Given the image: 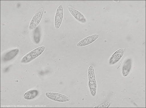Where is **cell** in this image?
Masks as SVG:
<instances>
[{
    "label": "cell",
    "instance_id": "1",
    "mask_svg": "<svg viewBox=\"0 0 146 108\" xmlns=\"http://www.w3.org/2000/svg\"><path fill=\"white\" fill-rule=\"evenodd\" d=\"M88 76L90 91L92 96H96L97 93V84L94 68L92 65L90 66L88 68Z\"/></svg>",
    "mask_w": 146,
    "mask_h": 108
},
{
    "label": "cell",
    "instance_id": "2",
    "mask_svg": "<svg viewBox=\"0 0 146 108\" xmlns=\"http://www.w3.org/2000/svg\"><path fill=\"white\" fill-rule=\"evenodd\" d=\"M45 49V46H41L33 49L23 57L21 62L24 64L29 63L43 53Z\"/></svg>",
    "mask_w": 146,
    "mask_h": 108
},
{
    "label": "cell",
    "instance_id": "3",
    "mask_svg": "<svg viewBox=\"0 0 146 108\" xmlns=\"http://www.w3.org/2000/svg\"><path fill=\"white\" fill-rule=\"evenodd\" d=\"M44 11L43 9H40L34 15L30 22L29 26L30 30H32L35 29L37 27L42 19Z\"/></svg>",
    "mask_w": 146,
    "mask_h": 108
},
{
    "label": "cell",
    "instance_id": "4",
    "mask_svg": "<svg viewBox=\"0 0 146 108\" xmlns=\"http://www.w3.org/2000/svg\"><path fill=\"white\" fill-rule=\"evenodd\" d=\"M45 95L50 99L58 102H66L70 100L68 96L56 92H47Z\"/></svg>",
    "mask_w": 146,
    "mask_h": 108
},
{
    "label": "cell",
    "instance_id": "5",
    "mask_svg": "<svg viewBox=\"0 0 146 108\" xmlns=\"http://www.w3.org/2000/svg\"><path fill=\"white\" fill-rule=\"evenodd\" d=\"M64 17V8L62 5L57 7L54 18V27L58 29L62 25Z\"/></svg>",
    "mask_w": 146,
    "mask_h": 108
},
{
    "label": "cell",
    "instance_id": "6",
    "mask_svg": "<svg viewBox=\"0 0 146 108\" xmlns=\"http://www.w3.org/2000/svg\"><path fill=\"white\" fill-rule=\"evenodd\" d=\"M68 10L75 19L78 21L82 23H86L87 22V19L85 17L80 11L74 8L71 6L67 7Z\"/></svg>",
    "mask_w": 146,
    "mask_h": 108
},
{
    "label": "cell",
    "instance_id": "7",
    "mask_svg": "<svg viewBox=\"0 0 146 108\" xmlns=\"http://www.w3.org/2000/svg\"><path fill=\"white\" fill-rule=\"evenodd\" d=\"M99 37H100V35L98 34H94L87 36L79 41L77 44V46L78 47H82L87 46L94 42L96 40L99 38Z\"/></svg>",
    "mask_w": 146,
    "mask_h": 108
},
{
    "label": "cell",
    "instance_id": "8",
    "mask_svg": "<svg viewBox=\"0 0 146 108\" xmlns=\"http://www.w3.org/2000/svg\"><path fill=\"white\" fill-rule=\"evenodd\" d=\"M125 52V49L124 48H121L115 52L110 59V64L113 65L117 63L123 56Z\"/></svg>",
    "mask_w": 146,
    "mask_h": 108
},
{
    "label": "cell",
    "instance_id": "9",
    "mask_svg": "<svg viewBox=\"0 0 146 108\" xmlns=\"http://www.w3.org/2000/svg\"><path fill=\"white\" fill-rule=\"evenodd\" d=\"M19 52V50L18 49H13L4 55L3 57V61L6 62L11 60L17 55Z\"/></svg>",
    "mask_w": 146,
    "mask_h": 108
},
{
    "label": "cell",
    "instance_id": "10",
    "mask_svg": "<svg viewBox=\"0 0 146 108\" xmlns=\"http://www.w3.org/2000/svg\"><path fill=\"white\" fill-rule=\"evenodd\" d=\"M132 66V61L128 59L125 62L122 67V73L124 77H126L129 75Z\"/></svg>",
    "mask_w": 146,
    "mask_h": 108
},
{
    "label": "cell",
    "instance_id": "11",
    "mask_svg": "<svg viewBox=\"0 0 146 108\" xmlns=\"http://www.w3.org/2000/svg\"><path fill=\"white\" fill-rule=\"evenodd\" d=\"M39 92L36 90H32L27 91L25 92L23 96V97L27 100H31L36 98L38 95Z\"/></svg>",
    "mask_w": 146,
    "mask_h": 108
},
{
    "label": "cell",
    "instance_id": "12",
    "mask_svg": "<svg viewBox=\"0 0 146 108\" xmlns=\"http://www.w3.org/2000/svg\"><path fill=\"white\" fill-rule=\"evenodd\" d=\"M41 34L40 28L37 27L33 31V39L35 43L38 44L41 40Z\"/></svg>",
    "mask_w": 146,
    "mask_h": 108
},
{
    "label": "cell",
    "instance_id": "13",
    "mask_svg": "<svg viewBox=\"0 0 146 108\" xmlns=\"http://www.w3.org/2000/svg\"><path fill=\"white\" fill-rule=\"evenodd\" d=\"M110 105V103L108 101H106V102L103 103H102L97 105V106H95L94 107H109Z\"/></svg>",
    "mask_w": 146,
    "mask_h": 108
}]
</instances>
